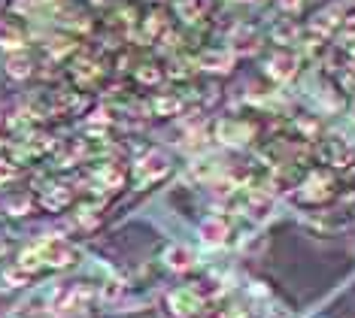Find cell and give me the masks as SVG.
<instances>
[{
  "mask_svg": "<svg viewBox=\"0 0 355 318\" xmlns=\"http://www.w3.org/2000/svg\"><path fill=\"white\" fill-rule=\"evenodd\" d=\"M3 70L10 79H28L31 73H34V58L28 55V48H21V52H6Z\"/></svg>",
  "mask_w": 355,
  "mask_h": 318,
  "instance_id": "obj_15",
  "label": "cell"
},
{
  "mask_svg": "<svg viewBox=\"0 0 355 318\" xmlns=\"http://www.w3.org/2000/svg\"><path fill=\"white\" fill-rule=\"evenodd\" d=\"M222 173H225V167L219 158H200L191 164V179H198V182H204V185H209V182L216 185Z\"/></svg>",
  "mask_w": 355,
  "mask_h": 318,
  "instance_id": "obj_20",
  "label": "cell"
},
{
  "mask_svg": "<svg viewBox=\"0 0 355 318\" xmlns=\"http://www.w3.org/2000/svg\"><path fill=\"white\" fill-rule=\"evenodd\" d=\"M98 218H101V206H98V203H85V206H79V209L73 212V222L83 224V227L98 224Z\"/></svg>",
  "mask_w": 355,
  "mask_h": 318,
  "instance_id": "obj_26",
  "label": "cell"
},
{
  "mask_svg": "<svg viewBox=\"0 0 355 318\" xmlns=\"http://www.w3.org/2000/svg\"><path fill=\"white\" fill-rule=\"evenodd\" d=\"M228 48L234 55L255 52V48H258V34L252 28H246V24H237V28L231 30V37H228Z\"/></svg>",
  "mask_w": 355,
  "mask_h": 318,
  "instance_id": "obj_19",
  "label": "cell"
},
{
  "mask_svg": "<svg viewBox=\"0 0 355 318\" xmlns=\"http://www.w3.org/2000/svg\"><path fill=\"white\" fill-rule=\"evenodd\" d=\"M79 260V249L64 236H43V240L31 242L19 251L15 267L25 276H34L40 270H64V267H73Z\"/></svg>",
  "mask_w": 355,
  "mask_h": 318,
  "instance_id": "obj_1",
  "label": "cell"
},
{
  "mask_svg": "<svg viewBox=\"0 0 355 318\" xmlns=\"http://www.w3.org/2000/svg\"><path fill=\"white\" fill-rule=\"evenodd\" d=\"M316 158L319 164L331 170V173H343L352 176L355 173V145L346 140L343 134H325L316 143Z\"/></svg>",
  "mask_w": 355,
  "mask_h": 318,
  "instance_id": "obj_3",
  "label": "cell"
},
{
  "mask_svg": "<svg viewBox=\"0 0 355 318\" xmlns=\"http://www.w3.org/2000/svg\"><path fill=\"white\" fill-rule=\"evenodd\" d=\"M134 79L140 85H146V88H155V85H161V79H167L164 76V64H155V61L137 64V67H134Z\"/></svg>",
  "mask_w": 355,
  "mask_h": 318,
  "instance_id": "obj_22",
  "label": "cell"
},
{
  "mask_svg": "<svg viewBox=\"0 0 355 318\" xmlns=\"http://www.w3.org/2000/svg\"><path fill=\"white\" fill-rule=\"evenodd\" d=\"M301 34H304V30L297 28L292 19H282V21H277V24L270 28V39H273V43H277L279 48H288V46L297 48V43H301Z\"/></svg>",
  "mask_w": 355,
  "mask_h": 318,
  "instance_id": "obj_18",
  "label": "cell"
},
{
  "mask_svg": "<svg viewBox=\"0 0 355 318\" xmlns=\"http://www.w3.org/2000/svg\"><path fill=\"white\" fill-rule=\"evenodd\" d=\"M173 10H176V19L182 24L195 28V24H200L207 19V0H176Z\"/></svg>",
  "mask_w": 355,
  "mask_h": 318,
  "instance_id": "obj_16",
  "label": "cell"
},
{
  "mask_svg": "<svg viewBox=\"0 0 355 318\" xmlns=\"http://www.w3.org/2000/svg\"><path fill=\"white\" fill-rule=\"evenodd\" d=\"M195 73H198L195 58H182V55L171 58V61H167V67H164V76L167 79H191Z\"/></svg>",
  "mask_w": 355,
  "mask_h": 318,
  "instance_id": "obj_24",
  "label": "cell"
},
{
  "mask_svg": "<svg viewBox=\"0 0 355 318\" xmlns=\"http://www.w3.org/2000/svg\"><path fill=\"white\" fill-rule=\"evenodd\" d=\"M295 197L304 206H325L337 197V176L325 167H316L310 173H304L295 185Z\"/></svg>",
  "mask_w": 355,
  "mask_h": 318,
  "instance_id": "obj_2",
  "label": "cell"
},
{
  "mask_svg": "<svg viewBox=\"0 0 355 318\" xmlns=\"http://www.w3.org/2000/svg\"><path fill=\"white\" fill-rule=\"evenodd\" d=\"M15 176V170H12V164H6V161H0V185L6 182V179H12Z\"/></svg>",
  "mask_w": 355,
  "mask_h": 318,
  "instance_id": "obj_28",
  "label": "cell"
},
{
  "mask_svg": "<svg viewBox=\"0 0 355 318\" xmlns=\"http://www.w3.org/2000/svg\"><path fill=\"white\" fill-rule=\"evenodd\" d=\"M204 303H207V297L198 285H176L164 297V306L173 318H198Z\"/></svg>",
  "mask_w": 355,
  "mask_h": 318,
  "instance_id": "obj_5",
  "label": "cell"
},
{
  "mask_svg": "<svg viewBox=\"0 0 355 318\" xmlns=\"http://www.w3.org/2000/svg\"><path fill=\"white\" fill-rule=\"evenodd\" d=\"M131 34H134V39H140L143 46L155 43V39L164 37V19L152 12V15H146V19L140 21V30H131Z\"/></svg>",
  "mask_w": 355,
  "mask_h": 318,
  "instance_id": "obj_21",
  "label": "cell"
},
{
  "mask_svg": "<svg viewBox=\"0 0 355 318\" xmlns=\"http://www.w3.org/2000/svg\"><path fill=\"white\" fill-rule=\"evenodd\" d=\"M234 58H237V55H234L228 46H213V48H204L195 58V64H198V70H204V73H228L234 67Z\"/></svg>",
  "mask_w": 355,
  "mask_h": 318,
  "instance_id": "obj_9",
  "label": "cell"
},
{
  "mask_svg": "<svg viewBox=\"0 0 355 318\" xmlns=\"http://www.w3.org/2000/svg\"><path fill=\"white\" fill-rule=\"evenodd\" d=\"M182 106L185 100L180 94H155L152 100L146 103V109L152 112V116H164V118H173V116H180L182 112Z\"/></svg>",
  "mask_w": 355,
  "mask_h": 318,
  "instance_id": "obj_17",
  "label": "cell"
},
{
  "mask_svg": "<svg viewBox=\"0 0 355 318\" xmlns=\"http://www.w3.org/2000/svg\"><path fill=\"white\" fill-rule=\"evenodd\" d=\"M340 28H343L340 6H325V10H319L310 21H306V34L313 39H322V43H328L334 34H340Z\"/></svg>",
  "mask_w": 355,
  "mask_h": 318,
  "instance_id": "obj_8",
  "label": "cell"
},
{
  "mask_svg": "<svg viewBox=\"0 0 355 318\" xmlns=\"http://www.w3.org/2000/svg\"><path fill=\"white\" fill-rule=\"evenodd\" d=\"M301 70V55L292 52V48H277L268 61H264V73L273 79L277 85H286L292 82Z\"/></svg>",
  "mask_w": 355,
  "mask_h": 318,
  "instance_id": "obj_7",
  "label": "cell"
},
{
  "mask_svg": "<svg viewBox=\"0 0 355 318\" xmlns=\"http://www.w3.org/2000/svg\"><path fill=\"white\" fill-rule=\"evenodd\" d=\"M131 173H134L137 188H149V185H155L161 176L171 173V154L161 152V149H152V152L143 154V158L134 161Z\"/></svg>",
  "mask_w": 355,
  "mask_h": 318,
  "instance_id": "obj_6",
  "label": "cell"
},
{
  "mask_svg": "<svg viewBox=\"0 0 355 318\" xmlns=\"http://www.w3.org/2000/svg\"><path fill=\"white\" fill-rule=\"evenodd\" d=\"M70 203H73V191H70V185L55 182V185H46V188L40 191V206L49 209V212H61V209H67Z\"/></svg>",
  "mask_w": 355,
  "mask_h": 318,
  "instance_id": "obj_13",
  "label": "cell"
},
{
  "mask_svg": "<svg viewBox=\"0 0 355 318\" xmlns=\"http://www.w3.org/2000/svg\"><path fill=\"white\" fill-rule=\"evenodd\" d=\"M228 3H255V0H228Z\"/></svg>",
  "mask_w": 355,
  "mask_h": 318,
  "instance_id": "obj_30",
  "label": "cell"
},
{
  "mask_svg": "<svg viewBox=\"0 0 355 318\" xmlns=\"http://www.w3.org/2000/svg\"><path fill=\"white\" fill-rule=\"evenodd\" d=\"M31 276H25L19 270V267H6V270H0V291H12V288H21V285H28Z\"/></svg>",
  "mask_w": 355,
  "mask_h": 318,
  "instance_id": "obj_25",
  "label": "cell"
},
{
  "mask_svg": "<svg viewBox=\"0 0 355 318\" xmlns=\"http://www.w3.org/2000/svg\"><path fill=\"white\" fill-rule=\"evenodd\" d=\"M101 73L103 70H101V64L94 61V58H76L73 67H70V76H73L79 85H92L94 79L101 76Z\"/></svg>",
  "mask_w": 355,
  "mask_h": 318,
  "instance_id": "obj_23",
  "label": "cell"
},
{
  "mask_svg": "<svg viewBox=\"0 0 355 318\" xmlns=\"http://www.w3.org/2000/svg\"><path fill=\"white\" fill-rule=\"evenodd\" d=\"M31 37H28V28L21 21H0V48H6V52H21V48H28Z\"/></svg>",
  "mask_w": 355,
  "mask_h": 318,
  "instance_id": "obj_11",
  "label": "cell"
},
{
  "mask_svg": "<svg viewBox=\"0 0 355 318\" xmlns=\"http://www.w3.org/2000/svg\"><path fill=\"white\" fill-rule=\"evenodd\" d=\"M277 6L286 15H297V12L304 10V0H277Z\"/></svg>",
  "mask_w": 355,
  "mask_h": 318,
  "instance_id": "obj_27",
  "label": "cell"
},
{
  "mask_svg": "<svg viewBox=\"0 0 355 318\" xmlns=\"http://www.w3.org/2000/svg\"><path fill=\"white\" fill-rule=\"evenodd\" d=\"M10 251V236H0V258Z\"/></svg>",
  "mask_w": 355,
  "mask_h": 318,
  "instance_id": "obj_29",
  "label": "cell"
},
{
  "mask_svg": "<svg viewBox=\"0 0 355 318\" xmlns=\"http://www.w3.org/2000/svg\"><path fill=\"white\" fill-rule=\"evenodd\" d=\"M92 182L103 191H119L125 185V170L119 164H112V161H103V164L92 170Z\"/></svg>",
  "mask_w": 355,
  "mask_h": 318,
  "instance_id": "obj_12",
  "label": "cell"
},
{
  "mask_svg": "<svg viewBox=\"0 0 355 318\" xmlns=\"http://www.w3.org/2000/svg\"><path fill=\"white\" fill-rule=\"evenodd\" d=\"M195 264H198L195 251L185 249L182 242H173V246L164 249V267H167V270H173V273H189V270H195Z\"/></svg>",
  "mask_w": 355,
  "mask_h": 318,
  "instance_id": "obj_14",
  "label": "cell"
},
{
  "mask_svg": "<svg viewBox=\"0 0 355 318\" xmlns=\"http://www.w3.org/2000/svg\"><path fill=\"white\" fill-rule=\"evenodd\" d=\"M213 136H216V140H219L222 145H231V149H243V145L255 143L258 125H255L252 118H243V116H225V118L216 121Z\"/></svg>",
  "mask_w": 355,
  "mask_h": 318,
  "instance_id": "obj_4",
  "label": "cell"
},
{
  "mask_svg": "<svg viewBox=\"0 0 355 318\" xmlns=\"http://www.w3.org/2000/svg\"><path fill=\"white\" fill-rule=\"evenodd\" d=\"M228 236H231V218L228 215H207L204 222H200V240H204L209 249L225 246Z\"/></svg>",
  "mask_w": 355,
  "mask_h": 318,
  "instance_id": "obj_10",
  "label": "cell"
}]
</instances>
